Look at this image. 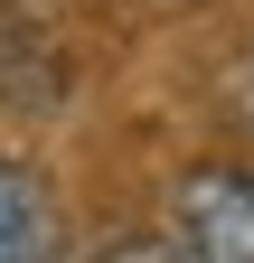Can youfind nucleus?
I'll use <instances>...</instances> for the list:
<instances>
[{"instance_id":"obj_2","label":"nucleus","mask_w":254,"mask_h":263,"mask_svg":"<svg viewBox=\"0 0 254 263\" xmlns=\"http://www.w3.org/2000/svg\"><path fill=\"white\" fill-rule=\"evenodd\" d=\"M0 263H66L57 188L28 170V160H0Z\"/></svg>"},{"instance_id":"obj_1","label":"nucleus","mask_w":254,"mask_h":263,"mask_svg":"<svg viewBox=\"0 0 254 263\" xmlns=\"http://www.w3.org/2000/svg\"><path fill=\"white\" fill-rule=\"evenodd\" d=\"M170 235L188 263H254V170H188L170 188Z\"/></svg>"},{"instance_id":"obj_4","label":"nucleus","mask_w":254,"mask_h":263,"mask_svg":"<svg viewBox=\"0 0 254 263\" xmlns=\"http://www.w3.org/2000/svg\"><path fill=\"white\" fill-rule=\"evenodd\" d=\"M235 113H245V122H254V57H245V66H235Z\"/></svg>"},{"instance_id":"obj_3","label":"nucleus","mask_w":254,"mask_h":263,"mask_svg":"<svg viewBox=\"0 0 254 263\" xmlns=\"http://www.w3.org/2000/svg\"><path fill=\"white\" fill-rule=\"evenodd\" d=\"M85 263H188L179 235H113V245H94Z\"/></svg>"}]
</instances>
